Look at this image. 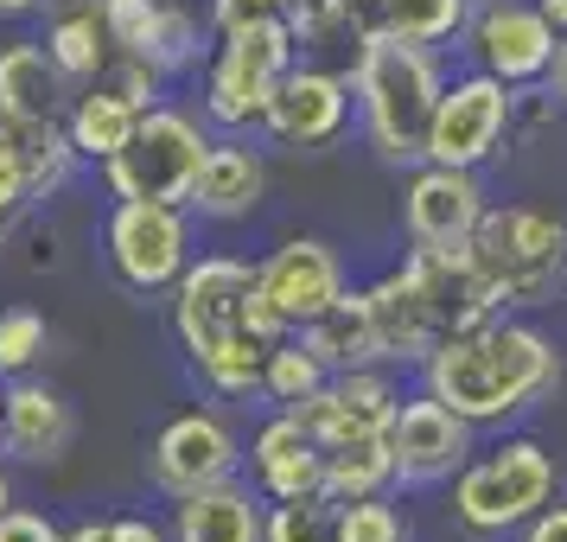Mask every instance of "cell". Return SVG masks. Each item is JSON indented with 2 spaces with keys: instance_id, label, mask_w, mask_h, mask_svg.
I'll list each match as a JSON object with an SVG mask.
<instances>
[{
  "instance_id": "cell-26",
  "label": "cell",
  "mask_w": 567,
  "mask_h": 542,
  "mask_svg": "<svg viewBox=\"0 0 567 542\" xmlns=\"http://www.w3.org/2000/svg\"><path fill=\"white\" fill-rule=\"evenodd\" d=\"M45 52H52V64L71 78V90L103 83V71L115 64V32H109L103 7H71V13H58L52 32H45Z\"/></svg>"
},
{
  "instance_id": "cell-32",
  "label": "cell",
  "mask_w": 567,
  "mask_h": 542,
  "mask_svg": "<svg viewBox=\"0 0 567 542\" xmlns=\"http://www.w3.org/2000/svg\"><path fill=\"white\" fill-rule=\"evenodd\" d=\"M39 358H45V319L32 307H7L0 313V377H27Z\"/></svg>"
},
{
  "instance_id": "cell-38",
  "label": "cell",
  "mask_w": 567,
  "mask_h": 542,
  "mask_svg": "<svg viewBox=\"0 0 567 542\" xmlns=\"http://www.w3.org/2000/svg\"><path fill=\"white\" fill-rule=\"evenodd\" d=\"M536 7H542V13H548V20H555V32H561V39H567V0H536Z\"/></svg>"
},
{
  "instance_id": "cell-40",
  "label": "cell",
  "mask_w": 567,
  "mask_h": 542,
  "mask_svg": "<svg viewBox=\"0 0 567 542\" xmlns=\"http://www.w3.org/2000/svg\"><path fill=\"white\" fill-rule=\"evenodd\" d=\"M39 0H0V13H32Z\"/></svg>"
},
{
  "instance_id": "cell-30",
  "label": "cell",
  "mask_w": 567,
  "mask_h": 542,
  "mask_svg": "<svg viewBox=\"0 0 567 542\" xmlns=\"http://www.w3.org/2000/svg\"><path fill=\"white\" fill-rule=\"evenodd\" d=\"M268 542H338V498H281L268 511Z\"/></svg>"
},
{
  "instance_id": "cell-1",
  "label": "cell",
  "mask_w": 567,
  "mask_h": 542,
  "mask_svg": "<svg viewBox=\"0 0 567 542\" xmlns=\"http://www.w3.org/2000/svg\"><path fill=\"white\" fill-rule=\"evenodd\" d=\"M421 384L472 428H497L511 415L536 409L561 384V351H555V338H542L523 319H491L478 333L434 345V358L421 364Z\"/></svg>"
},
{
  "instance_id": "cell-42",
  "label": "cell",
  "mask_w": 567,
  "mask_h": 542,
  "mask_svg": "<svg viewBox=\"0 0 567 542\" xmlns=\"http://www.w3.org/2000/svg\"><path fill=\"white\" fill-rule=\"evenodd\" d=\"M261 13H287V0H256Z\"/></svg>"
},
{
  "instance_id": "cell-39",
  "label": "cell",
  "mask_w": 567,
  "mask_h": 542,
  "mask_svg": "<svg viewBox=\"0 0 567 542\" xmlns=\"http://www.w3.org/2000/svg\"><path fill=\"white\" fill-rule=\"evenodd\" d=\"M64 542H109V523H83V530H71Z\"/></svg>"
},
{
  "instance_id": "cell-12",
  "label": "cell",
  "mask_w": 567,
  "mask_h": 542,
  "mask_svg": "<svg viewBox=\"0 0 567 542\" xmlns=\"http://www.w3.org/2000/svg\"><path fill=\"white\" fill-rule=\"evenodd\" d=\"M485 185L472 166H440L421 160L409 192H402V224L414 249H472V236L485 224Z\"/></svg>"
},
{
  "instance_id": "cell-2",
  "label": "cell",
  "mask_w": 567,
  "mask_h": 542,
  "mask_svg": "<svg viewBox=\"0 0 567 542\" xmlns=\"http://www.w3.org/2000/svg\"><path fill=\"white\" fill-rule=\"evenodd\" d=\"M173 326L192 370L217 396H261L275 338L256 333V268L236 256H198L173 287Z\"/></svg>"
},
{
  "instance_id": "cell-45",
  "label": "cell",
  "mask_w": 567,
  "mask_h": 542,
  "mask_svg": "<svg viewBox=\"0 0 567 542\" xmlns=\"http://www.w3.org/2000/svg\"><path fill=\"white\" fill-rule=\"evenodd\" d=\"M472 7H478V0H472Z\"/></svg>"
},
{
  "instance_id": "cell-16",
  "label": "cell",
  "mask_w": 567,
  "mask_h": 542,
  "mask_svg": "<svg viewBox=\"0 0 567 542\" xmlns=\"http://www.w3.org/2000/svg\"><path fill=\"white\" fill-rule=\"evenodd\" d=\"M236 460L243 453H236V434L224 415H210V409L173 415L154 440V485L173 491V498H192V491L230 485Z\"/></svg>"
},
{
  "instance_id": "cell-15",
  "label": "cell",
  "mask_w": 567,
  "mask_h": 542,
  "mask_svg": "<svg viewBox=\"0 0 567 542\" xmlns=\"http://www.w3.org/2000/svg\"><path fill=\"white\" fill-rule=\"evenodd\" d=\"M402 409V389L389 377V364H363V370H338L326 389H312L307 402H293L300 428L319 447H344L363 434H389V421Z\"/></svg>"
},
{
  "instance_id": "cell-41",
  "label": "cell",
  "mask_w": 567,
  "mask_h": 542,
  "mask_svg": "<svg viewBox=\"0 0 567 542\" xmlns=\"http://www.w3.org/2000/svg\"><path fill=\"white\" fill-rule=\"evenodd\" d=\"M58 13H71V7H96V0H52Z\"/></svg>"
},
{
  "instance_id": "cell-19",
  "label": "cell",
  "mask_w": 567,
  "mask_h": 542,
  "mask_svg": "<svg viewBox=\"0 0 567 542\" xmlns=\"http://www.w3.org/2000/svg\"><path fill=\"white\" fill-rule=\"evenodd\" d=\"M344 20L363 45L402 39V45H440L460 39L472 20V0H344Z\"/></svg>"
},
{
  "instance_id": "cell-22",
  "label": "cell",
  "mask_w": 567,
  "mask_h": 542,
  "mask_svg": "<svg viewBox=\"0 0 567 542\" xmlns=\"http://www.w3.org/2000/svg\"><path fill=\"white\" fill-rule=\"evenodd\" d=\"M363 300H370V319H377V345H383V364H427L434 358V319L421 307V294L402 268H389L377 287H363Z\"/></svg>"
},
{
  "instance_id": "cell-37",
  "label": "cell",
  "mask_w": 567,
  "mask_h": 542,
  "mask_svg": "<svg viewBox=\"0 0 567 542\" xmlns=\"http://www.w3.org/2000/svg\"><path fill=\"white\" fill-rule=\"evenodd\" d=\"M109 542H173V536L147 517H122V523H109Z\"/></svg>"
},
{
  "instance_id": "cell-14",
  "label": "cell",
  "mask_w": 567,
  "mask_h": 542,
  "mask_svg": "<svg viewBox=\"0 0 567 542\" xmlns=\"http://www.w3.org/2000/svg\"><path fill=\"white\" fill-rule=\"evenodd\" d=\"M351 78L338 71V64H312L300 58L281 83H275V96H268V115H261V129L275 134L281 147H326L344 134L351 122Z\"/></svg>"
},
{
  "instance_id": "cell-43",
  "label": "cell",
  "mask_w": 567,
  "mask_h": 542,
  "mask_svg": "<svg viewBox=\"0 0 567 542\" xmlns=\"http://www.w3.org/2000/svg\"><path fill=\"white\" fill-rule=\"evenodd\" d=\"M0 511H13V498H7V472H0Z\"/></svg>"
},
{
  "instance_id": "cell-34",
  "label": "cell",
  "mask_w": 567,
  "mask_h": 542,
  "mask_svg": "<svg viewBox=\"0 0 567 542\" xmlns=\"http://www.w3.org/2000/svg\"><path fill=\"white\" fill-rule=\"evenodd\" d=\"M27 198H32V185H27V166H20V147H13V134L0 129V224L27 205Z\"/></svg>"
},
{
  "instance_id": "cell-21",
  "label": "cell",
  "mask_w": 567,
  "mask_h": 542,
  "mask_svg": "<svg viewBox=\"0 0 567 542\" xmlns=\"http://www.w3.org/2000/svg\"><path fill=\"white\" fill-rule=\"evenodd\" d=\"M64 96H71V78L52 64L45 45L13 39L0 52V129H13V122H52V115H64Z\"/></svg>"
},
{
  "instance_id": "cell-7",
  "label": "cell",
  "mask_w": 567,
  "mask_h": 542,
  "mask_svg": "<svg viewBox=\"0 0 567 542\" xmlns=\"http://www.w3.org/2000/svg\"><path fill=\"white\" fill-rule=\"evenodd\" d=\"M210 154V134L185 115V109H147L141 129L128 134L122 154L103 160V180L115 198H159V205H185L192 180Z\"/></svg>"
},
{
  "instance_id": "cell-35",
  "label": "cell",
  "mask_w": 567,
  "mask_h": 542,
  "mask_svg": "<svg viewBox=\"0 0 567 542\" xmlns=\"http://www.w3.org/2000/svg\"><path fill=\"white\" fill-rule=\"evenodd\" d=\"M0 542H64V530L39 511H0Z\"/></svg>"
},
{
  "instance_id": "cell-33",
  "label": "cell",
  "mask_w": 567,
  "mask_h": 542,
  "mask_svg": "<svg viewBox=\"0 0 567 542\" xmlns=\"http://www.w3.org/2000/svg\"><path fill=\"white\" fill-rule=\"evenodd\" d=\"M103 7L109 32H115V52H147V39H154L159 13H166V0H96Z\"/></svg>"
},
{
  "instance_id": "cell-10",
  "label": "cell",
  "mask_w": 567,
  "mask_h": 542,
  "mask_svg": "<svg viewBox=\"0 0 567 542\" xmlns=\"http://www.w3.org/2000/svg\"><path fill=\"white\" fill-rule=\"evenodd\" d=\"M516 129V90L491 71H472V78H453L440 90L434 129H427V160L440 166H485L497 160V147L511 141Z\"/></svg>"
},
{
  "instance_id": "cell-17",
  "label": "cell",
  "mask_w": 567,
  "mask_h": 542,
  "mask_svg": "<svg viewBox=\"0 0 567 542\" xmlns=\"http://www.w3.org/2000/svg\"><path fill=\"white\" fill-rule=\"evenodd\" d=\"M249 466H256L261 498H319L326 491V447L300 428V415L281 409L249 447Z\"/></svg>"
},
{
  "instance_id": "cell-3",
  "label": "cell",
  "mask_w": 567,
  "mask_h": 542,
  "mask_svg": "<svg viewBox=\"0 0 567 542\" xmlns=\"http://www.w3.org/2000/svg\"><path fill=\"white\" fill-rule=\"evenodd\" d=\"M351 90H358V115H363L370 147L389 166H421L440 90H446V71H440L434 45H402V39L363 45L358 64H351Z\"/></svg>"
},
{
  "instance_id": "cell-11",
  "label": "cell",
  "mask_w": 567,
  "mask_h": 542,
  "mask_svg": "<svg viewBox=\"0 0 567 542\" xmlns=\"http://www.w3.org/2000/svg\"><path fill=\"white\" fill-rule=\"evenodd\" d=\"M465 39H472L478 71L504 78L511 90L542 83L555 52H561V32H555V20L542 13L536 0H478L472 20H465Z\"/></svg>"
},
{
  "instance_id": "cell-6",
  "label": "cell",
  "mask_w": 567,
  "mask_h": 542,
  "mask_svg": "<svg viewBox=\"0 0 567 542\" xmlns=\"http://www.w3.org/2000/svg\"><path fill=\"white\" fill-rule=\"evenodd\" d=\"M548 504H555V460L536 440H504L478 460H465L460 479H453V517L472 536L523 530Z\"/></svg>"
},
{
  "instance_id": "cell-25",
  "label": "cell",
  "mask_w": 567,
  "mask_h": 542,
  "mask_svg": "<svg viewBox=\"0 0 567 542\" xmlns=\"http://www.w3.org/2000/svg\"><path fill=\"white\" fill-rule=\"evenodd\" d=\"M300 338L312 345V358L326 370H363V364H383V345H377V319H370V300L363 294H344L332 313H319L312 326H300Z\"/></svg>"
},
{
  "instance_id": "cell-18",
  "label": "cell",
  "mask_w": 567,
  "mask_h": 542,
  "mask_svg": "<svg viewBox=\"0 0 567 542\" xmlns=\"http://www.w3.org/2000/svg\"><path fill=\"white\" fill-rule=\"evenodd\" d=\"M78 440V415L71 402L45 384H13L7 389V415H0V447L27 466L64 460V447Z\"/></svg>"
},
{
  "instance_id": "cell-13",
  "label": "cell",
  "mask_w": 567,
  "mask_h": 542,
  "mask_svg": "<svg viewBox=\"0 0 567 542\" xmlns=\"http://www.w3.org/2000/svg\"><path fill=\"white\" fill-rule=\"evenodd\" d=\"M389 453H395V485L460 479V466L472 460V421L446 409L434 389L402 396V409L389 421Z\"/></svg>"
},
{
  "instance_id": "cell-36",
  "label": "cell",
  "mask_w": 567,
  "mask_h": 542,
  "mask_svg": "<svg viewBox=\"0 0 567 542\" xmlns=\"http://www.w3.org/2000/svg\"><path fill=\"white\" fill-rule=\"evenodd\" d=\"M523 542H567V504H548V511L529 517Z\"/></svg>"
},
{
  "instance_id": "cell-23",
  "label": "cell",
  "mask_w": 567,
  "mask_h": 542,
  "mask_svg": "<svg viewBox=\"0 0 567 542\" xmlns=\"http://www.w3.org/2000/svg\"><path fill=\"white\" fill-rule=\"evenodd\" d=\"M173 542H268V517H261L256 491L210 485L179 498V517H173Z\"/></svg>"
},
{
  "instance_id": "cell-4",
  "label": "cell",
  "mask_w": 567,
  "mask_h": 542,
  "mask_svg": "<svg viewBox=\"0 0 567 542\" xmlns=\"http://www.w3.org/2000/svg\"><path fill=\"white\" fill-rule=\"evenodd\" d=\"M472 262L504 307H548L567 287V224L529 205H491L472 236Z\"/></svg>"
},
{
  "instance_id": "cell-27",
  "label": "cell",
  "mask_w": 567,
  "mask_h": 542,
  "mask_svg": "<svg viewBox=\"0 0 567 542\" xmlns=\"http://www.w3.org/2000/svg\"><path fill=\"white\" fill-rule=\"evenodd\" d=\"M389 485H395L389 434H363V440H344V447H326V491H332L338 504L344 498H377Z\"/></svg>"
},
{
  "instance_id": "cell-44",
  "label": "cell",
  "mask_w": 567,
  "mask_h": 542,
  "mask_svg": "<svg viewBox=\"0 0 567 542\" xmlns=\"http://www.w3.org/2000/svg\"><path fill=\"white\" fill-rule=\"evenodd\" d=\"M0 415H7V396H0Z\"/></svg>"
},
{
  "instance_id": "cell-28",
  "label": "cell",
  "mask_w": 567,
  "mask_h": 542,
  "mask_svg": "<svg viewBox=\"0 0 567 542\" xmlns=\"http://www.w3.org/2000/svg\"><path fill=\"white\" fill-rule=\"evenodd\" d=\"M7 134H13V147H20V166H27L32 198H45L52 185H64L71 160H78V147H71V129H64V115H52V122H13Z\"/></svg>"
},
{
  "instance_id": "cell-8",
  "label": "cell",
  "mask_w": 567,
  "mask_h": 542,
  "mask_svg": "<svg viewBox=\"0 0 567 542\" xmlns=\"http://www.w3.org/2000/svg\"><path fill=\"white\" fill-rule=\"evenodd\" d=\"M351 287H344V262L332 243L319 236H287L281 249L256 262V333L287 338L312 326L319 313H332Z\"/></svg>"
},
{
  "instance_id": "cell-24",
  "label": "cell",
  "mask_w": 567,
  "mask_h": 542,
  "mask_svg": "<svg viewBox=\"0 0 567 542\" xmlns=\"http://www.w3.org/2000/svg\"><path fill=\"white\" fill-rule=\"evenodd\" d=\"M141 115H147V109L128 103L115 83H83L78 96H71L64 129H71L78 160H96V166H103L109 154H122V147H128V134L141 129Z\"/></svg>"
},
{
  "instance_id": "cell-20",
  "label": "cell",
  "mask_w": 567,
  "mask_h": 542,
  "mask_svg": "<svg viewBox=\"0 0 567 542\" xmlns=\"http://www.w3.org/2000/svg\"><path fill=\"white\" fill-rule=\"evenodd\" d=\"M261 192H268V166H261L256 147L210 141V154H205V166H198V180H192V198H185V205L198 211V217L230 224V217H249V211L261 205Z\"/></svg>"
},
{
  "instance_id": "cell-31",
  "label": "cell",
  "mask_w": 567,
  "mask_h": 542,
  "mask_svg": "<svg viewBox=\"0 0 567 542\" xmlns=\"http://www.w3.org/2000/svg\"><path fill=\"white\" fill-rule=\"evenodd\" d=\"M338 542H409V523L383 491L377 498H344L338 504Z\"/></svg>"
},
{
  "instance_id": "cell-9",
  "label": "cell",
  "mask_w": 567,
  "mask_h": 542,
  "mask_svg": "<svg viewBox=\"0 0 567 542\" xmlns=\"http://www.w3.org/2000/svg\"><path fill=\"white\" fill-rule=\"evenodd\" d=\"M109 262L134 294H166L192 268V224L185 205L159 198H115L109 211Z\"/></svg>"
},
{
  "instance_id": "cell-5",
  "label": "cell",
  "mask_w": 567,
  "mask_h": 542,
  "mask_svg": "<svg viewBox=\"0 0 567 542\" xmlns=\"http://www.w3.org/2000/svg\"><path fill=\"white\" fill-rule=\"evenodd\" d=\"M300 64V39L287 13H249L243 27L217 32V52L205 71V115L217 129H256L268 115L275 83Z\"/></svg>"
},
{
  "instance_id": "cell-29",
  "label": "cell",
  "mask_w": 567,
  "mask_h": 542,
  "mask_svg": "<svg viewBox=\"0 0 567 542\" xmlns=\"http://www.w3.org/2000/svg\"><path fill=\"white\" fill-rule=\"evenodd\" d=\"M332 384V370L312 358V345L300 333L275 338V351H268V370H261V396L275 402V409H293V402H307L312 389Z\"/></svg>"
}]
</instances>
